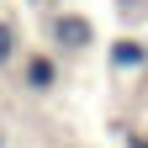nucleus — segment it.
Instances as JSON below:
<instances>
[{
	"mask_svg": "<svg viewBox=\"0 0 148 148\" xmlns=\"http://www.w3.org/2000/svg\"><path fill=\"white\" fill-rule=\"evenodd\" d=\"M16 79H21V95L48 101L53 90H58V79H64V58L53 48H32V53H21V64H16Z\"/></svg>",
	"mask_w": 148,
	"mask_h": 148,
	"instance_id": "nucleus-1",
	"label": "nucleus"
},
{
	"mask_svg": "<svg viewBox=\"0 0 148 148\" xmlns=\"http://www.w3.org/2000/svg\"><path fill=\"white\" fill-rule=\"evenodd\" d=\"M48 37H53V48H58V58L64 53H90L95 48V21L79 16V11H58L48 21Z\"/></svg>",
	"mask_w": 148,
	"mask_h": 148,
	"instance_id": "nucleus-2",
	"label": "nucleus"
},
{
	"mask_svg": "<svg viewBox=\"0 0 148 148\" xmlns=\"http://www.w3.org/2000/svg\"><path fill=\"white\" fill-rule=\"evenodd\" d=\"M106 64H111V74H143L148 69V42L143 37H116V42H106Z\"/></svg>",
	"mask_w": 148,
	"mask_h": 148,
	"instance_id": "nucleus-3",
	"label": "nucleus"
},
{
	"mask_svg": "<svg viewBox=\"0 0 148 148\" xmlns=\"http://www.w3.org/2000/svg\"><path fill=\"white\" fill-rule=\"evenodd\" d=\"M21 53H27V42H21V21H16V16H0V74L21 64Z\"/></svg>",
	"mask_w": 148,
	"mask_h": 148,
	"instance_id": "nucleus-4",
	"label": "nucleus"
},
{
	"mask_svg": "<svg viewBox=\"0 0 148 148\" xmlns=\"http://www.w3.org/2000/svg\"><path fill=\"white\" fill-rule=\"evenodd\" d=\"M122 148H148V132H127V138H122Z\"/></svg>",
	"mask_w": 148,
	"mask_h": 148,
	"instance_id": "nucleus-5",
	"label": "nucleus"
},
{
	"mask_svg": "<svg viewBox=\"0 0 148 148\" xmlns=\"http://www.w3.org/2000/svg\"><path fill=\"white\" fill-rule=\"evenodd\" d=\"M0 148H5V138H0Z\"/></svg>",
	"mask_w": 148,
	"mask_h": 148,
	"instance_id": "nucleus-6",
	"label": "nucleus"
}]
</instances>
